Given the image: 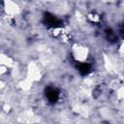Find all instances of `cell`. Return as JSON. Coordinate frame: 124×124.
<instances>
[{
	"instance_id": "cell-1",
	"label": "cell",
	"mask_w": 124,
	"mask_h": 124,
	"mask_svg": "<svg viewBox=\"0 0 124 124\" xmlns=\"http://www.w3.org/2000/svg\"><path fill=\"white\" fill-rule=\"evenodd\" d=\"M46 96H47L48 100L51 101V102H55V101L57 100V98H58V94H57V92H56L54 89H52V88H49V89L47 90Z\"/></svg>"
}]
</instances>
